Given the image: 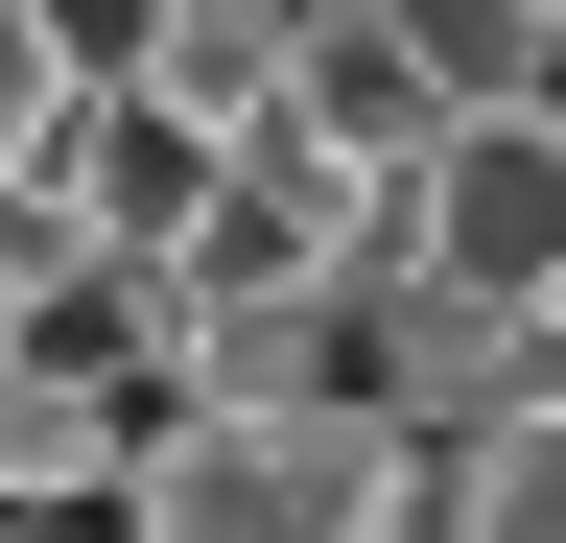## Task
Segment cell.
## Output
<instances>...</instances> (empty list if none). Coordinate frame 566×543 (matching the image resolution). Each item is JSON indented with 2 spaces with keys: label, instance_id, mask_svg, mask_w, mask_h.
Listing matches in <instances>:
<instances>
[{
  "label": "cell",
  "instance_id": "cell-5",
  "mask_svg": "<svg viewBox=\"0 0 566 543\" xmlns=\"http://www.w3.org/2000/svg\"><path fill=\"white\" fill-rule=\"evenodd\" d=\"M71 143V48H48V0H0V189H24Z\"/></svg>",
  "mask_w": 566,
  "mask_h": 543
},
{
  "label": "cell",
  "instance_id": "cell-3",
  "mask_svg": "<svg viewBox=\"0 0 566 543\" xmlns=\"http://www.w3.org/2000/svg\"><path fill=\"white\" fill-rule=\"evenodd\" d=\"M307 143H331V166H449V72H424L378 0H331V48H307Z\"/></svg>",
  "mask_w": 566,
  "mask_h": 543
},
{
  "label": "cell",
  "instance_id": "cell-6",
  "mask_svg": "<svg viewBox=\"0 0 566 543\" xmlns=\"http://www.w3.org/2000/svg\"><path fill=\"white\" fill-rule=\"evenodd\" d=\"M48 48H71V95H166V0H48Z\"/></svg>",
  "mask_w": 566,
  "mask_h": 543
},
{
  "label": "cell",
  "instance_id": "cell-7",
  "mask_svg": "<svg viewBox=\"0 0 566 543\" xmlns=\"http://www.w3.org/2000/svg\"><path fill=\"white\" fill-rule=\"evenodd\" d=\"M24 543H166V520H142V472H95V497H48Z\"/></svg>",
  "mask_w": 566,
  "mask_h": 543
},
{
  "label": "cell",
  "instance_id": "cell-8",
  "mask_svg": "<svg viewBox=\"0 0 566 543\" xmlns=\"http://www.w3.org/2000/svg\"><path fill=\"white\" fill-rule=\"evenodd\" d=\"M0 355H24V284H0Z\"/></svg>",
  "mask_w": 566,
  "mask_h": 543
},
{
  "label": "cell",
  "instance_id": "cell-4",
  "mask_svg": "<svg viewBox=\"0 0 566 543\" xmlns=\"http://www.w3.org/2000/svg\"><path fill=\"white\" fill-rule=\"evenodd\" d=\"M424 543H566V401H520L424 472Z\"/></svg>",
  "mask_w": 566,
  "mask_h": 543
},
{
  "label": "cell",
  "instance_id": "cell-1",
  "mask_svg": "<svg viewBox=\"0 0 566 543\" xmlns=\"http://www.w3.org/2000/svg\"><path fill=\"white\" fill-rule=\"evenodd\" d=\"M424 426H378V401H212V426L142 472V520L166 543H424Z\"/></svg>",
  "mask_w": 566,
  "mask_h": 543
},
{
  "label": "cell",
  "instance_id": "cell-2",
  "mask_svg": "<svg viewBox=\"0 0 566 543\" xmlns=\"http://www.w3.org/2000/svg\"><path fill=\"white\" fill-rule=\"evenodd\" d=\"M424 260L472 307H566V118H449L424 166Z\"/></svg>",
  "mask_w": 566,
  "mask_h": 543
},
{
  "label": "cell",
  "instance_id": "cell-9",
  "mask_svg": "<svg viewBox=\"0 0 566 543\" xmlns=\"http://www.w3.org/2000/svg\"><path fill=\"white\" fill-rule=\"evenodd\" d=\"M0 543H24V520H0Z\"/></svg>",
  "mask_w": 566,
  "mask_h": 543
}]
</instances>
